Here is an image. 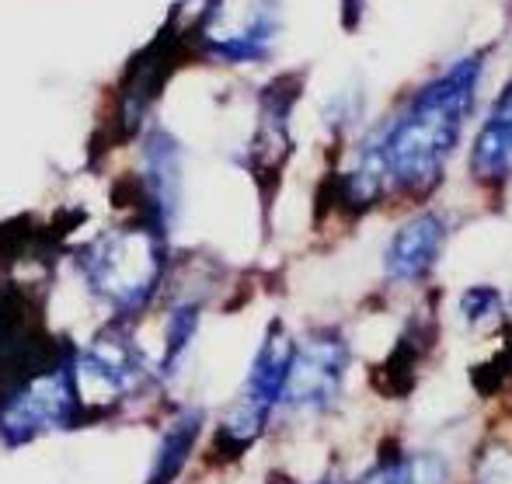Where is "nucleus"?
I'll return each mask as SVG.
<instances>
[{
	"mask_svg": "<svg viewBox=\"0 0 512 484\" xmlns=\"http://www.w3.org/2000/svg\"><path fill=\"white\" fill-rule=\"evenodd\" d=\"M485 56L471 53L411 95L391 122L377 129L345 175V195L356 206H373L384 192H429L443 178L471 119Z\"/></svg>",
	"mask_w": 512,
	"mask_h": 484,
	"instance_id": "1",
	"label": "nucleus"
},
{
	"mask_svg": "<svg viewBox=\"0 0 512 484\" xmlns=\"http://www.w3.org/2000/svg\"><path fill=\"white\" fill-rule=\"evenodd\" d=\"M88 290L112 307L115 317L133 321L150 307L168 272V230L154 220H133L119 230H105L77 248Z\"/></svg>",
	"mask_w": 512,
	"mask_h": 484,
	"instance_id": "2",
	"label": "nucleus"
},
{
	"mask_svg": "<svg viewBox=\"0 0 512 484\" xmlns=\"http://www.w3.org/2000/svg\"><path fill=\"white\" fill-rule=\"evenodd\" d=\"M95 418L77 384V349L49 370L0 390V443L7 450L28 446L49 432H74Z\"/></svg>",
	"mask_w": 512,
	"mask_h": 484,
	"instance_id": "3",
	"label": "nucleus"
},
{
	"mask_svg": "<svg viewBox=\"0 0 512 484\" xmlns=\"http://www.w3.org/2000/svg\"><path fill=\"white\" fill-rule=\"evenodd\" d=\"M293 352H297V342L286 335L283 324L272 321L262 338V345H258L248 377H244L234 404H230V411L223 415L220 432H216V446L227 450L230 457L248 450V446L265 432L272 411L283 404L286 380H290V366H293Z\"/></svg>",
	"mask_w": 512,
	"mask_h": 484,
	"instance_id": "4",
	"label": "nucleus"
},
{
	"mask_svg": "<svg viewBox=\"0 0 512 484\" xmlns=\"http://www.w3.org/2000/svg\"><path fill=\"white\" fill-rule=\"evenodd\" d=\"M279 0H203L192 39L220 63H262L276 46Z\"/></svg>",
	"mask_w": 512,
	"mask_h": 484,
	"instance_id": "5",
	"label": "nucleus"
},
{
	"mask_svg": "<svg viewBox=\"0 0 512 484\" xmlns=\"http://www.w3.org/2000/svg\"><path fill=\"white\" fill-rule=\"evenodd\" d=\"M150 380L147 359L133 342L129 321L115 317L108 321L84 352H77V384L81 397L98 418L115 401H126Z\"/></svg>",
	"mask_w": 512,
	"mask_h": 484,
	"instance_id": "6",
	"label": "nucleus"
},
{
	"mask_svg": "<svg viewBox=\"0 0 512 484\" xmlns=\"http://www.w3.org/2000/svg\"><path fill=\"white\" fill-rule=\"evenodd\" d=\"M192 35L178 28V14L168 25L157 32V39H150V46H143L133 60L126 63L119 81V140H129L136 129L147 122L154 101L161 98L164 84L171 81L175 67L182 63L185 46H189Z\"/></svg>",
	"mask_w": 512,
	"mask_h": 484,
	"instance_id": "7",
	"label": "nucleus"
},
{
	"mask_svg": "<svg viewBox=\"0 0 512 484\" xmlns=\"http://www.w3.org/2000/svg\"><path fill=\"white\" fill-rule=\"evenodd\" d=\"M345 373H349V342L335 328L310 331L293 352L283 404L293 411H314V415L331 411L342 397Z\"/></svg>",
	"mask_w": 512,
	"mask_h": 484,
	"instance_id": "8",
	"label": "nucleus"
},
{
	"mask_svg": "<svg viewBox=\"0 0 512 484\" xmlns=\"http://www.w3.org/2000/svg\"><path fill=\"white\" fill-rule=\"evenodd\" d=\"M300 81H304V77L283 74L272 84H265V91H262V101H258V108H262V115H258V136L248 147V154H251L248 164L258 175V182H262V178H276L279 171H283L286 157H290V147H293L290 115L300 98Z\"/></svg>",
	"mask_w": 512,
	"mask_h": 484,
	"instance_id": "9",
	"label": "nucleus"
},
{
	"mask_svg": "<svg viewBox=\"0 0 512 484\" xmlns=\"http://www.w3.org/2000/svg\"><path fill=\"white\" fill-rule=\"evenodd\" d=\"M143 192H147L150 220L168 230L182 206V143L161 126L147 129L143 143Z\"/></svg>",
	"mask_w": 512,
	"mask_h": 484,
	"instance_id": "10",
	"label": "nucleus"
},
{
	"mask_svg": "<svg viewBox=\"0 0 512 484\" xmlns=\"http://www.w3.org/2000/svg\"><path fill=\"white\" fill-rule=\"evenodd\" d=\"M446 223L436 213H418L401 223L384 251V272L391 283H418L432 272L436 258L443 255Z\"/></svg>",
	"mask_w": 512,
	"mask_h": 484,
	"instance_id": "11",
	"label": "nucleus"
},
{
	"mask_svg": "<svg viewBox=\"0 0 512 484\" xmlns=\"http://www.w3.org/2000/svg\"><path fill=\"white\" fill-rule=\"evenodd\" d=\"M471 175L485 185H502L512 178V81L492 101L471 150Z\"/></svg>",
	"mask_w": 512,
	"mask_h": 484,
	"instance_id": "12",
	"label": "nucleus"
},
{
	"mask_svg": "<svg viewBox=\"0 0 512 484\" xmlns=\"http://www.w3.org/2000/svg\"><path fill=\"white\" fill-rule=\"evenodd\" d=\"M199 436H203V411L199 408L178 411V418L164 429V436L157 439L154 464H150V474L143 484H171L175 481L178 474H182L189 453L196 450Z\"/></svg>",
	"mask_w": 512,
	"mask_h": 484,
	"instance_id": "13",
	"label": "nucleus"
},
{
	"mask_svg": "<svg viewBox=\"0 0 512 484\" xmlns=\"http://www.w3.org/2000/svg\"><path fill=\"white\" fill-rule=\"evenodd\" d=\"M199 314H203V307H199L196 300H182L175 310H171L168 335H164V359H161L164 380L175 377L178 366H182L185 352H189L192 338H196V331H199Z\"/></svg>",
	"mask_w": 512,
	"mask_h": 484,
	"instance_id": "14",
	"label": "nucleus"
},
{
	"mask_svg": "<svg viewBox=\"0 0 512 484\" xmlns=\"http://www.w3.org/2000/svg\"><path fill=\"white\" fill-rule=\"evenodd\" d=\"M443 464L436 457H391L380 460L377 471L363 484H439Z\"/></svg>",
	"mask_w": 512,
	"mask_h": 484,
	"instance_id": "15",
	"label": "nucleus"
},
{
	"mask_svg": "<svg viewBox=\"0 0 512 484\" xmlns=\"http://www.w3.org/2000/svg\"><path fill=\"white\" fill-rule=\"evenodd\" d=\"M460 314L471 328H488L502 317V296L495 286H467L460 293Z\"/></svg>",
	"mask_w": 512,
	"mask_h": 484,
	"instance_id": "16",
	"label": "nucleus"
},
{
	"mask_svg": "<svg viewBox=\"0 0 512 484\" xmlns=\"http://www.w3.org/2000/svg\"><path fill=\"white\" fill-rule=\"evenodd\" d=\"M481 484H512V453L499 450L481 460Z\"/></svg>",
	"mask_w": 512,
	"mask_h": 484,
	"instance_id": "17",
	"label": "nucleus"
},
{
	"mask_svg": "<svg viewBox=\"0 0 512 484\" xmlns=\"http://www.w3.org/2000/svg\"><path fill=\"white\" fill-rule=\"evenodd\" d=\"M366 11V0H342V21L349 28H356V21L363 18Z\"/></svg>",
	"mask_w": 512,
	"mask_h": 484,
	"instance_id": "18",
	"label": "nucleus"
},
{
	"mask_svg": "<svg viewBox=\"0 0 512 484\" xmlns=\"http://www.w3.org/2000/svg\"><path fill=\"white\" fill-rule=\"evenodd\" d=\"M321 484H331V481H321Z\"/></svg>",
	"mask_w": 512,
	"mask_h": 484,
	"instance_id": "19",
	"label": "nucleus"
}]
</instances>
